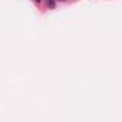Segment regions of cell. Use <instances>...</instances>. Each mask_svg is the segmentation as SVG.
<instances>
[{"instance_id":"6da1fadb","label":"cell","mask_w":122,"mask_h":122,"mask_svg":"<svg viewBox=\"0 0 122 122\" xmlns=\"http://www.w3.org/2000/svg\"><path fill=\"white\" fill-rule=\"evenodd\" d=\"M36 2H40V0H36Z\"/></svg>"}]
</instances>
